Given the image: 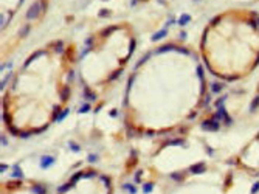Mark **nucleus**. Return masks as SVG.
Instances as JSON below:
<instances>
[{
	"mask_svg": "<svg viewBox=\"0 0 259 194\" xmlns=\"http://www.w3.org/2000/svg\"><path fill=\"white\" fill-rule=\"evenodd\" d=\"M39 11H40V0H37L34 2L33 5H31V8H30V11L27 13V17L30 19V20H33L39 16Z\"/></svg>",
	"mask_w": 259,
	"mask_h": 194,
	"instance_id": "f257e3e1",
	"label": "nucleus"
},
{
	"mask_svg": "<svg viewBox=\"0 0 259 194\" xmlns=\"http://www.w3.org/2000/svg\"><path fill=\"white\" fill-rule=\"evenodd\" d=\"M189 16H188V14H183V16H182V19H180V20H178V23H180V25H186V22H189Z\"/></svg>",
	"mask_w": 259,
	"mask_h": 194,
	"instance_id": "f03ea898",
	"label": "nucleus"
},
{
	"mask_svg": "<svg viewBox=\"0 0 259 194\" xmlns=\"http://www.w3.org/2000/svg\"><path fill=\"white\" fill-rule=\"evenodd\" d=\"M165 34H166V31H160V33H158V34H155L152 39H154V40H158V39H161Z\"/></svg>",
	"mask_w": 259,
	"mask_h": 194,
	"instance_id": "7ed1b4c3",
	"label": "nucleus"
}]
</instances>
